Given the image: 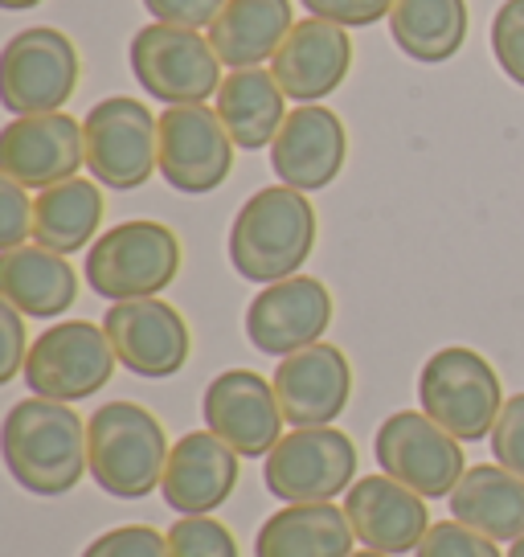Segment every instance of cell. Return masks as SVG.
<instances>
[{
    "mask_svg": "<svg viewBox=\"0 0 524 557\" xmlns=\"http://www.w3.org/2000/svg\"><path fill=\"white\" fill-rule=\"evenodd\" d=\"M4 468L34 496H66L78 487L87 459V422L66 401L25 398L4 414Z\"/></svg>",
    "mask_w": 524,
    "mask_h": 557,
    "instance_id": "1",
    "label": "cell"
},
{
    "mask_svg": "<svg viewBox=\"0 0 524 557\" xmlns=\"http://www.w3.org/2000/svg\"><path fill=\"white\" fill-rule=\"evenodd\" d=\"M315 246V209L291 185L259 189L229 226V262L250 283L299 275Z\"/></svg>",
    "mask_w": 524,
    "mask_h": 557,
    "instance_id": "2",
    "label": "cell"
},
{
    "mask_svg": "<svg viewBox=\"0 0 524 557\" xmlns=\"http://www.w3.org/2000/svg\"><path fill=\"white\" fill-rule=\"evenodd\" d=\"M169 438L152 410L136 401H107L87 418V459L95 484L120 500L157 492L169 468Z\"/></svg>",
    "mask_w": 524,
    "mask_h": 557,
    "instance_id": "3",
    "label": "cell"
},
{
    "mask_svg": "<svg viewBox=\"0 0 524 557\" xmlns=\"http://www.w3.org/2000/svg\"><path fill=\"white\" fill-rule=\"evenodd\" d=\"M419 401L459 443H479L491 435L496 418L504 410V389H500V373L475 348L451 345L438 348L422 366Z\"/></svg>",
    "mask_w": 524,
    "mask_h": 557,
    "instance_id": "4",
    "label": "cell"
},
{
    "mask_svg": "<svg viewBox=\"0 0 524 557\" xmlns=\"http://www.w3.org/2000/svg\"><path fill=\"white\" fill-rule=\"evenodd\" d=\"M180 271V243L164 222H123L99 234L87 250V283L95 296L123 299L160 296Z\"/></svg>",
    "mask_w": 524,
    "mask_h": 557,
    "instance_id": "5",
    "label": "cell"
},
{
    "mask_svg": "<svg viewBox=\"0 0 524 557\" xmlns=\"http://www.w3.org/2000/svg\"><path fill=\"white\" fill-rule=\"evenodd\" d=\"M127 58L136 83L169 107L205 103L222 90V58L197 29L152 21L132 37Z\"/></svg>",
    "mask_w": 524,
    "mask_h": 557,
    "instance_id": "6",
    "label": "cell"
},
{
    "mask_svg": "<svg viewBox=\"0 0 524 557\" xmlns=\"http://www.w3.org/2000/svg\"><path fill=\"white\" fill-rule=\"evenodd\" d=\"M262 480L287 505H333L357 484V447L336 426H296L266 455Z\"/></svg>",
    "mask_w": 524,
    "mask_h": 557,
    "instance_id": "7",
    "label": "cell"
},
{
    "mask_svg": "<svg viewBox=\"0 0 524 557\" xmlns=\"http://www.w3.org/2000/svg\"><path fill=\"white\" fill-rule=\"evenodd\" d=\"M78 50L50 25L21 29L0 53V103L13 115H50L78 90Z\"/></svg>",
    "mask_w": 524,
    "mask_h": 557,
    "instance_id": "8",
    "label": "cell"
},
{
    "mask_svg": "<svg viewBox=\"0 0 524 557\" xmlns=\"http://www.w3.org/2000/svg\"><path fill=\"white\" fill-rule=\"evenodd\" d=\"M87 169L103 189H140L160 173V120L127 95L95 103L83 120Z\"/></svg>",
    "mask_w": 524,
    "mask_h": 557,
    "instance_id": "9",
    "label": "cell"
},
{
    "mask_svg": "<svg viewBox=\"0 0 524 557\" xmlns=\"http://www.w3.org/2000/svg\"><path fill=\"white\" fill-rule=\"evenodd\" d=\"M115 348L107 329L90 320H66L53 324L29 345L25 357V385L34 389V398L50 401H83L99 394L111 373H115Z\"/></svg>",
    "mask_w": 524,
    "mask_h": 557,
    "instance_id": "10",
    "label": "cell"
},
{
    "mask_svg": "<svg viewBox=\"0 0 524 557\" xmlns=\"http://www.w3.org/2000/svg\"><path fill=\"white\" fill-rule=\"evenodd\" d=\"M373 455L389 480L414 487L426 500L451 496L467 475L459 438L442 431L426 410H398L385 418L373 438Z\"/></svg>",
    "mask_w": 524,
    "mask_h": 557,
    "instance_id": "11",
    "label": "cell"
},
{
    "mask_svg": "<svg viewBox=\"0 0 524 557\" xmlns=\"http://www.w3.org/2000/svg\"><path fill=\"white\" fill-rule=\"evenodd\" d=\"M234 139L222 115L205 103L169 107L160 115V176L176 193H213L226 185L234 169Z\"/></svg>",
    "mask_w": 524,
    "mask_h": 557,
    "instance_id": "12",
    "label": "cell"
},
{
    "mask_svg": "<svg viewBox=\"0 0 524 557\" xmlns=\"http://www.w3.org/2000/svg\"><path fill=\"white\" fill-rule=\"evenodd\" d=\"M333 324V292L312 275H291L266 283L246 308V336L266 357H291L299 348L320 345Z\"/></svg>",
    "mask_w": 524,
    "mask_h": 557,
    "instance_id": "13",
    "label": "cell"
},
{
    "mask_svg": "<svg viewBox=\"0 0 524 557\" xmlns=\"http://www.w3.org/2000/svg\"><path fill=\"white\" fill-rule=\"evenodd\" d=\"M103 329L111 336V348L120 366L136 377H173L189 361V324L164 299H123L111 304L103 315Z\"/></svg>",
    "mask_w": 524,
    "mask_h": 557,
    "instance_id": "14",
    "label": "cell"
},
{
    "mask_svg": "<svg viewBox=\"0 0 524 557\" xmlns=\"http://www.w3.org/2000/svg\"><path fill=\"white\" fill-rule=\"evenodd\" d=\"M201 414L217 438L246 459H262L275 451L283 438V406L275 394V382H266L254 369H226L205 389Z\"/></svg>",
    "mask_w": 524,
    "mask_h": 557,
    "instance_id": "15",
    "label": "cell"
},
{
    "mask_svg": "<svg viewBox=\"0 0 524 557\" xmlns=\"http://www.w3.org/2000/svg\"><path fill=\"white\" fill-rule=\"evenodd\" d=\"M87 164L83 123L66 111L50 115H17L0 132V173L25 189H50L71 181Z\"/></svg>",
    "mask_w": 524,
    "mask_h": 557,
    "instance_id": "16",
    "label": "cell"
},
{
    "mask_svg": "<svg viewBox=\"0 0 524 557\" xmlns=\"http://www.w3.org/2000/svg\"><path fill=\"white\" fill-rule=\"evenodd\" d=\"M349 136L336 111L320 103H299L287 111L279 136L271 144V169L279 173L283 185L299 193L328 189L340 169H345Z\"/></svg>",
    "mask_w": 524,
    "mask_h": 557,
    "instance_id": "17",
    "label": "cell"
},
{
    "mask_svg": "<svg viewBox=\"0 0 524 557\" xmlns=\"http://www.w3.org/2000/svg\"><path fill=\"white\" fill-rule=\"evenodd\" d=\"M345 512L357 541L377 554H414L431 529V512H426V496L414 487L389 480L385 471L377 475H361L357 484L345 492Z\"/></svg>",
    "mask_w": 524,
    "mask_h": 557,
    "instance_id": "18",
    "label": "cell"
},
{
    "mask_svg": "<svg viewBox=\"0 0 524 557\" xmlns=\"http://www.w3.org/2000/svg\"><path fill=\"white\" fill-rule=\"evenodd\" d=\"M275 394L291 426H333L352 394V366L336 345H312L283 357L275 369Z\"/></svg>",
    "mask_w": 524,
    "mask_h": 557,
    "instance_id": "19",
    "label": "cell"
},
{
    "mask_svg": "<svg viewBox=\"0 0 524 557\" xmlns=\"http://www.w3.org/2000/svg\"><path fill=\"white\" fill-rule=\"evenodd\" d=\"M352 66V37L333 25V21H296V29L287 34L279 53L271 58V74L283 87L287 99L296 103H320L328 99Z\"/></svg>",
    "mask_w": 524,
    "mask_h": 557,
    "instance_id": "20",
    "label": "cell"
},
{
    "mask_svg": "<svg viewBox=\"0 0 524 557\" xmlns=\"http://www.w3.org/2000/svg\"><path fill=\"white\" fill-rule=\"evenodd\" d=\"M238 487V451L213 431H192L173 443L169 468L160 480L164 505L180 517H210Z\"/></svg>",
    "mask_w": 524,
    "mask_h": 557,
    "instance_id": "21",
    "label": "cell"
},
{
    "mask_svg": "<svg viewBox=\"0 0 524 557\" xmlns=\"http://www.w3.org/2000/svg\"><path fill=\"white\" fill-rule=\"evenodd\" d=\"M296 29L291 0H226L210 25V46L229 70H254L275 58L287 34Z\"/></svg>",
    "mask_w": 524,
    "mask_h": 557,
    "instance_id": "22",
    "label": "cell"
},
{
    "mask_svg": "<svg viewBox=\"0 0 524 557\" xmlns=\"http://www.w3.org/2000/svg\"><path fill=\"white\" fill-rule=\"evenodd\" d=\"M0 296L21 315L53 320L71 312L78 299V275L66 255H53L46 246H17L0 255Z\"/></svg>",
    "mask_w": 524,
    "mask_h": 557,
    "instance_id": "23",
    "label": "cell"
},
{
    "mask_svg": "<svg viewBox=\"0 0 524 557\" xmlns=\"http://www.w3.org/2000/svg\"><path fill=\"white\" fill-rule=\"evenodd\" d=\"M349 512L336 505H287L262 521L254 557H352Z\"/></svg>",
    "mask_w": 524,
    "mask_h": 557,
    "instance_id": "24",
    "label": "cell"
},
{
    "mask_svg": "<svg viewBox=\"0 0 524 557\" xmlns=\"http://www.w3.org/2000/svg\"><path fill=\"white\" fill-rule=\"evenodd\" d=\"M451 517L491 541L524 537V480L500 463L467 468L451 496Z\"/></svg>",
    "mask_w": 524,
    "mask_h": 557,
    "instance_id": "25",
    "label": "cell"
},
{
    "mask_svg": "<svg viewBox=\"0 0 524 557\" xmlns=\"http://www.w3.org/2000/svg\"><path fill=\"white\" fill-rule=\"evenodd\" d=\"M283 99L287 95L271 70H229V78H222V90H217V115L238 148L259 152L266 144H275L287 120Z\"/></svg>",
    "mask_w": 524,
    "mask_h": 557,
    "instance_id": "26",
    "label": "cell"
},
{
    "mask_svg": "<svg viewBox=\"0 0 524 557\" xmlns=\"http://www.w3.org/2000/svg\"><path fill=\"white\" fill-rule=\"evenodd\" d=\"M103 189L99 181L71 176L62 185L37 193L34 201V243L53 250V255H74L90 246L103 222Z\"/></svg>",
    "mask_w": 524,
    "mask_h": 557,
    "instance_id": "27",
    "label": "cell"
},
{
    "mask_svg": "<svg viewBox=\"0 0 524 557\" xmlns=\"http://www.w3.org/2000/svg\"><path fill=\"white\" fill-rule=\"evenodd\" d=\"M394 46L426 66H438L467 41V0H394Z\"/></svg>",
    "mask_w": 524,
    "mask_h": 557,
    "instance_id": "28",
    "label": "cell"
},
{
    "mask_svg": "<svg viewBox=\"0 0 524 557\" xmlns=\"http://www.w3.org/2000/svg\"><path fill=\"white\" fill-rule=\"evenodd\" d=\"M173 557H238V541L213 517H180L169 529Z\"/></svg>",
    "mask_w": 524,
    "mask_h": 557,
    "instance_id": "29",
    "label": "cell"
},
{
    "mask_svg": "<svg viewBox=\"0 0 524 557\" xmlns=\"http://www.w3.org/2000/svg\"><path fill=\"white\" fill-rule=\"evenodd\" d=\"M491 53L496 66L524 87V0H504L491 17Z\"/></svg>",
    "mask_w": 524,
    "mask_h": 557,
    "instance_id": "30",
    "label": "cell"
},
{
    "mask_svg": "<svg viewBox=\"0 0 524 557\" xmlns=\"http://www.w3.org/2000/svg\"><path fill=\"white\" fill-rule=\"evenodd\" d=\"M83 557H173L169 533H160L152 524H123L111 533H99L90 541Z\"/></svg>",
    "mask_w": 524,
    "mask_h": 557,
    "instance_id": "31",
    "label": "cell"
},
{
    "mask_svg": "<svg viewBox=\"0 0 524 557\" xmlns=\"http://www.w3.org/2000/svg\"><path fill=\"white\" fill-rule=\"evenodd\" d=\"M496 545H500V541L484 537V533H475L467 524L438 521L426 529V537H422V545L414 554L419 557H504Z\"/></svg>",
    "mask_w": 524,
    "mask_h": 557,
    "instance_id": "32",
    "label": "cell"
},
{
    "mask_svg": "<svg viewBox=\"0 0 524 557\" xmlns=\"http://www.w3.org/2000/svg\"><path fill=\"white\" fill-rule=\"evenodd\" d=\"M491 455L500 468L524 480V394L504 401V410L491 426Z\"/></svg>",
    "mask_w": 524,
    "mask_h": 557,
    "instance_id": "33",
    "label": "cell"
},
{
    "mask_svg": "<svg viewBox=\"0 0 524 557\" xmlns=\"http://www.w3.org/2000/svg\"><path fill=\"white\" fill-rule=\"evenodd\" d=\"M312 17L333 21L340 29H365L394 13V0H299Z\"/></svg>",
    "mask_w": 524,
    "mask_h": 557,
    "instance_id": "34",
    "label": "cell"
},
{
    "mask_svg": "<svg viewBox=\"0 0 524 557\" xmlns=\"http://www.w3.org/2000/svg\"><path fill=\"white\" fill-rule=\"evenodd\" d=\"M34 234V201L25 197V185L0 181V250H17Z\"/></svg>",
    "mask_w": 524,
    "mask_h": 557,
    "instance_id": "35",
    "label": "cell"
},
{
    "mask_svg": "<svg viewBox=\"0 0 524 557\" xmlns=\"http://www.w3.org/2000/svg\"><path fill=\"white\" fill-rule=\"evenodd\" d=\"M29 341H25V315L13 304H0V385H9L25 373Z\"/></svg>",
    "mask_w": 524,
    "mask_h": 557,
    "instance_id": "36",
    "label": "cell"
},
{
    "mask_svg": "<svg viewBox=\"0 0 524 557\" xmlns=\"http://www.w3.org/2000/svg\"><path fill=\"white\" fill-rule=\"evenodd\" d=\"M144 9L164 25H180V29H201L213 25L217 13L226 9V0H144Z\"/></svg>",
    "mask_w": 524,
    "mask_h": 557,
    "instance_id": "37",
    "label": "cell"
},
{
    "mask_svg": "<svg viewBox=\"0 0 524 557\" xmlns=\"http://www.w3.org/2000/svg\"><path fill=\"white\" fill-rule=\"evenodd\" d=\"M0 4H4V9H13V13H21V9H37L41 0H0Z\"/></svg>",
    "mask_w": 524,
    "mask_h": 557,
    "instance_id": "38",
    "label": "cell"
},
{
    "mask_svg": "<svg viewBox=\"0 0 524 557\" xmlns=\"http://www.w3.org/2000/svg\"><path fill=\"white\" fill-rule=\"evenodd\" d=\"M508 557H524V537L512 541V549H508Z\"/></svg>",
    "mask_w": 524,
    "mask_h": 557,
    "instance_id": "39",
    "label": "cell"
},
{
    "mask_svg": "<svg viewBox=\"0 0 524 557\" xmlns=\"http://www.w3.org/2000/svg\"><path fill=\"white\" fill-rule=\"evenodd\" d=\"M352 557H389V554H377V549H361V554H352Z\"/></svg>",
    "mask_w": 524,
    "mask_h": 557,
    "instance_id": "40",
    "label": "cell"
}]
</instances>
